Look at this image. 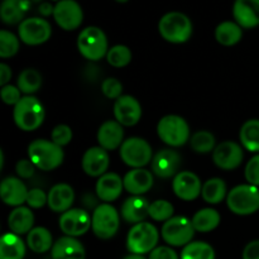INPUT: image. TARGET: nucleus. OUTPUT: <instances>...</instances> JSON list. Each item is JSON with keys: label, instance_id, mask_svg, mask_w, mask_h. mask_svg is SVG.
<instances>
[{"label": "nucleus", "instance_id": "obj_1", "mask_svg": "<svg viewBox=\"0 0 259 259\" xmlns=\"http://www.w3.org/2000/svg\"><path fill=\"white\" fill-rule=\"evenodd\" d=\"M45 106L32 95L23 96L13 110L15 125L23 132L37 131L45 121Z\"/></svg>", "mask_w": 259, "mask_h": 259}, {"label": "nucleus", "instance_id": "obj_2", "mask_svg": "<svg viewBox=\"0 0 259 259\" xmlns=\"http://www.w3.org/2000/svg\"><path fill=\"white\" fill-rule=\"evenodd\" d=\"M28 158L40 171H53L62 164V147L48 139H35L28 146Z\"/></svg>", "mask_w": 259, "mask_h": 259}, {"label": "nucleus", "instance_id": "obj_3", "mask_svg": "<svg viewBox=\"0 0 259 259\" xmlns=\"http://www.w3.org/2000/svg\"><path fill=\"white\" fill-rule=\"evenodd\" d=\"M192 23L186 14L169 12L159 19L158 32L164 40L175 45L187 42L192 35Z\"/></svg>", "mask_w": 259, "mask_h": 259}, {"label": "nucleus", "instance_id": "obj_4", "mask_svg": "<svg viewBox=\"0 0 259 259\" xmlns=\"http://www.w3.org/2000/svg\"><path fill=\"white\" fill-rule=\"evenodd\" d=\"M77 50L83 58L89 61H100L106 57L109 51L108 38L99 27H86L77 37Z\"/></svg>", "mask_w": 259, "mask_h": 259}, {"label": "nucleus", "instance_id": "obj_5", "mask_svg": "<svg viewBox=\"0 0 259 259\" xmlns=\"http://www.w3.org/2000/svg\"><path fill=\"white\" fill-rule=\"evenodd\" d=\"M227 205L235 215L247 217L259 210V187L253 185H238L228 192Z\"/></svg>", "mask_w": 259, "mask_h": 259}, {"label": "nucleus", "instance_id": "obj_6", "mask_svg": "<svg viewBox=\"0 0 259 259\" xmlns=\"http://www.w3.org/2000/svg\"><path fill=\"white\" fill-rule=\"evenodd\" d=\"M157 134L164 144L179 148L190 142V126L182 116L166 115L157 124Z\"/></svg>", "mask_w": 259, "mask_h": 259}, {"label": "nucleus", "instance_id": "obj_7", "mask_svg": "<svg viewBox=\"0 0 259 259\" xmlns=\"http://www.w3.org/2000/svg\"><path fill=\"white\" fill-rule=\"evenodd\" d=\"M159 233L151 223H139L133 225L126 235V249L132 254L144 255L157 248Z\"/></svg>", "mask_w": 259, "mask_h": 259}, {"label": "nucleus", "instance_id": "obj_8", "mask_svg": "<svg viewBox=\"0 0 259 259\" xmlns=\"http://www.w3.org/2000/svg\"><path fill=\"white\" fill-rule=\"evenodd\" d=\"M119 227L120 214L113 205L103 202L95 207L91 217V229L99 239H111L118 233Z\"/></svg>", "mask_w": 259, "mask_h": 259}, {"label": "nucleus", "instance_id": "obj_9", "mask_svg": "<svg viewBox=\"0 0 259 259\" xmlns=\"http://www.w3.org/2000/svg\"><path fill=\"white\" fill-rule=\"evenodd\" d=\"M120 158L131 168H143L153 159V149L143 138L132 137L125 139L119 148Z\"/></svg>", "mask_w": 259, "mask_h": 259}, {"label": "nucleus", "instance_id": "obj_10", "mask_svg": "<svg viewBox=\"0 0 259 259\" xmlns=\"http://www.w3.org/2000/svg\"><path fill=\"white\" fill-rule=\"evenodd\" d=\"M195 232L191 220L185 217H174L162 225V238L169 247H186L194 238Z\"/></svg>", "mask_w": 259, "mask_h": 259}, {"label": "nucleus", "instance_id": "obj_11", "mask_svg": "<svg viewBox=\"0 0 259 259\" xmlns=\"http://www.w3.org/2000/svg\"><path fill=\"white\" fill-rule=\"evenodd\" d=\"M52 35V27L43 18L33 17L23 20L18 27V37L27 46H39Z\"/></svg>", "mask_w": 259, "mask_h": 259}, {"label": "nucleus", "instance_id": "obj_12", "mask_svg": "<svg viewBox=\"0 0 259 259\" xmlns=\"http://www.w3.org/2000/svg\"><path fill=\"white\" fill-rule=\"evenodd\" d=\"M53 8L55 22L62 29L75 30L82 24V8L76 0H60Z\"/></svg>", "mask_w": 259, "mask_h": 259}, {"label": "nucleus", "instance_id": "obj_13", "mask_svg": "<svg viewBox=\"0 0 259 259\" xmlns=\"http://www.w3.org/2000/svg\"><path fill=\"white\" fill-rule=\"evenodd\" d=\"M244 158L243 147L237 142L224 141L215 147L212 152V161L215 166L224 171H233L242 164Z\"/></svg>", "mask_w": 259, "mask_h": 259}, {"label": "nucleus", "instance_id": "obj_14", "mask_svg": "<svg viewBox=\"0 0 259 259\" xmlns=\"http://www.w3.org/2000/svg\"><path fill=\"white\" fill-rule=\"evenodd\" d=\"M61 232L67 237L77 238L86 234L91 228V217L83 209H70L61 214L58 220Z\"/></svg>", "mask_w": 259, "mask_h": 259}, {"label": "nucleus", "instance_id": "obj_15", "mask_svg": "<svg viewBox=\"0 0 259 259\" xmlns=\"http://www.w3.org/2000/svg\"><path fill=\"white\" fill-rule=\"evenodd\" d=\"M172 190L179 199L192 201L201 195L202 184L194 172L180 171L172 181Z\"/></svg>", "mask_w": 259, "mask_h": 259}, {"label": "nucleus", "instance_id": "obj_16", "mask_svg": "<svg viewBox=\"0 0 259 259\" xmlns=\"http://www.w3.org/2000/svg\"><path fill=\"white\" fill-rule=\"evenodd\" d=\"M181 161V156L175 149H161L152 159V172L159 179H171L179 174Z\"/></svg>", "mask_w": 259, "mask_h": 259}, {"label": "nucleus", "instance_id": "obj_17", "mask_svg": "<svg viewBox=\"0 0 259 259\" xmlns=\"http://www.w3.org/2000/svg\"><path fill=\"white\" fill-rule=\"evenodd\" d=\"M114 116L123 126H134L142 118V105L134 96L121 95L114 103Z\"/></svg>", "mask_w": 259, "mask_h": 259}, {"label": "nucleus", "instance_id": "obj_18", "mask_svg": "<svg viewBox=\"0 0 259 259\" xmlns=\"http://www.w3.org/2000/svg\"><path fill=\"white\" fill-rule=\"evenodd\" d=\"M110 164V157L106 149L100 146L91 147L83 153L81 167L83 172L90 177H101L106 174Z\"/></svg>", "mask_w": 259, "mask_h": 259}, {"label": "nucleus", "instance_id": "obj_19", "mask_svg": "<svg viewBox=\"0 0 259 259\" xmlns=\"http://www.w3.org/2000/svg\"><path fill=\"white\" fill-rule=\"evenodd\" d=\"M124 190V181L115 172H106L101 177H99L96 182L95 191L101 201L110 204L120 197Z\"/></svg>", "mask_w": 259, "mask_h": 259}, {"label": "nucleus", "instance_id": "obj_20", "mask_svg": "<svg viewBox=\"0 0 259 259\" xmlns=\"http://www.w3.org/2000/svg\"><path fill=\"white\" fill-rule=\"evenodd\" d=\"M28 192L29 190L18 177H7L0 185V196L8 206H22L24 202H27Z\"/></svg>", "mask_w": 259, "mask_h": 259}, {"label": "nucleus", "instance_id": "obj_21", "mask_svg": "<svg viewBox=\"0 0 259 259\" xmlns=\"http://www.w3.org/2000/svg\"><path fill=\"white\" fill-rule=\"evenodd\" d=\"M124 190L133 196H142L153 187L154 179L151 171L146 168H132L123 179Z\"/></svg>", "mask_w": 259, "mask_h": 259}, {"label": "nucleus", "instance_id": "obj_22", "mask_svg": "<svg viewBox=\"0 0 259 259\" xmlns=\"http://www.w3.org/2000/svg\"><path fill=\"white\" fill-rule=\"evenodd\" d=\"M233 17L244 29L259 25V0H235L233 5Z\"/></svg>", "mask_w": 259, "mask_h": 259}, {"label": "nucleus", "instance_id": "obj_23", "mask_svg": "<svg viewBox=\"0 0 259 259\" xmlns=\"http://www.w3.org/2000/svg\"><path fill=\"white\" fill-rule=\"evenodd\" d=\"M98 143L106 151H115L120 148L124 142V129L116 120H106L98 131Z\"/></svg>", "mask_w": 259, "mask_h": 259}, {"label": "nucleus", "instance_id": "obj_24", "mask_svg": "<svg viewBox=\"0 0 259 259\" xmlns=\"http://www.w3.org/2000/svg\"><path fill=\"white\" fill-rule=\"evenodd\" d=\"M149 202L143 196H131L123 202L120 215L124 222L129 224L143 223L149 217Z\"/></svg>", "mask_w": 259, "mask_h": 259}, {"label": "nucleus", "instance_id": "obj_25", "mask_svg": "<svg viewBox=\"0 0 259 259\" xmlns=\"http://www.w3.org/2000/svg\"><path fill=\"white\" fill-rule=\"evenodd\" d=\"M75 201V191L67 184H57L48 192V207L52 211L63 212L68 211Z\"/></svg>", "mask_w": 259, "mask_h": 259}, {"label": "nucleus", "instance_id": "obj_26", "mask_svg": "<svg viewBox=\"0 0 259 259\" xmlns=\"http://www.w3.org/2000/svg\"><path fill=\"white\" fill-rule=\"evenodd\" d=\"M51 257L52 259H85L86 252L82 243L76 238L65 235L55 242L51 249Z\"/></svg>", "mask_w": 259, "mask_h": 259}, {"label": "nucleus", "instance_id": "obj_27", "mask_svg": "<svg viewBox=\"0 0 259 259\" xmlns=\"http://www.w3.org/2000/svg\"><path fill=\"white\" fill-rule=\"evenodd\" d=\"M30 8L29 0H3L0 7V17L3 23L14 25L24 20L25 14Z\"/></svg>", "mask_w": 259, "mask_h": 259}, {"label": "nucleus", "instance_id": "obj_28", "mask_svg": "<svg viewBox=\"0 0 259 259\" xmlns=\"http://www.w3.org/2000/svg\"><path fill=\"white\" fill-rule=\"evenodd\" d=\"M34 225V214L27 206H18L8 217V227L17 235L28 234Z\"/></svg>", "mask_w": 259, "mask_h": 259}, {"label": "nucleus", "instance_id": "obj_29", "mask_svg": "<svg viewBox=\"0 0 259 259\" xmlns=\"http://www.w3.org/2000/svg\"><path fill=\"white\" fill-rule=\"evenodd\" d=\"M25 255V244L19 235L7 233L0 239V259H23Z\"/></svg>", "mask_w": 259, "mask_h": 259}, {"label": "nucleus", "instance_id": "obj_30", "mask_svg": "<svg viewBox=\"0 0 259 259\" xmlns=\"http://www.w3.org/2000/svg\"><path fill=\"white\" fill-rule=\"evenodd\" d=\"M53 237L47 228L35 227L27 234V245L32 252L42 254L53 247Z\"/></svg>", "mask_w": 259, "mask_h": 259}, {"label": "nucleus", "instance_id": "obj_31", "mask_svg": "<svg viewBox=\"0 0 259 259\" xmlns=\"http://www.w3.org/2000/svg\"><path fill=\"white\" fill-rule=\"evenodd\" d=\"M243 37V28L237 22H227L220 23L215 29V38L218 42L225 47H232L240 42Z\"/></svg>", "mask_w": 259, "mask_h": 259}, {"label": "nucleus", "instance_id": "obj_32", "mask_svg": "<svg viewBox=\"0 0 259 259\" xmlns=\"http://www.w3.org/2000/svg\"><path fill=\"white\" fill-rule=\"evenodd\" d=\"M220 214L215 209L206 207L201 209L192 217L194 229L199 233H210L217 229L220 224Z\"/></svg>", "mask_w": 259, "mask_h": 259}, {"label": "nucleus", "instance_id": "obj_33", "mask_svg": "<svg viewBox=\"0 0 259 259\" xmlns=\"http://www.w3.org/2000/svg\"><path fill=\"white\" fill-rule=\"evenodd\" d=\"M240 144L244 149L259 153V119H249L242 125L239 132Z\"/></svg>", "mask_w": 259, "mask_h": 259}, {"label": "nucleus", "instance_id": "obj_34", "mask_svg": "<svg viewBox=\"0 0 259 259\" xmlns=\"http://www.w3.org/2000/svg\"><path fill=\"white\" fill-rule=\"evenodd\" d=\"M227 191V184L224 180L214 177V179H209L207 181H205V184L202 185L201 196L207 204L217 205L220 204L228 196Z\"/></svg>", "mask_w": 259, "mask_h": 259}, {"label": "nucleus", "instance_id": "obj_35", "mask_svg": "<svg viewBox=\"0 0 259 259\" xmlns=\"http://www.w3.org/2000/svg\"><path fill=\"white\" fill-rule=\"evenodd\" d=\"M17 86L22 94L32 95L42 86V75L34 68H25L18 76Z\"/></svg>", "mask_w": 259, "mask_h": 259}, {"label": "nucleus", "instance_id": "obj_36", "mask_svg": "<svg viewBox=\"0 0 259 259\" xmlns=\"http://www.w3.org/2000/svg\"><path fill=\"white\" fill-rule=\"evenodd\" d=\"M190 146H191L192 151L200 154L214 152L215 147H217L215 136L209 131H199L192 134V137L190 138Z\"/></svg>", "mask_w": 259, "mask_h": 259}, {"label": "nucleus", "instance_id": "obj_37", "mask_svg": "<svg viewBox=\"0 0 259 259\" xmlns=\"http://www.w3.org/2000/svg\"><path fill=\"white\" fill-rule=\"evenodd\" d=\"M181 259H215V250L205 242H191L182 249Z\"/></svg>", "mask_w": 259, "mask_h": 259}, {"label": "nucleus", "instance_id": "obj_38", "mask_svg": "<svg viewBox=\"0 0 259 259\" xmlns=\"http://www.w3.org/2000/svg\"><path fill=\"white\" fill-rule=\"evenodd\" d=\"M132 58H133L132 51L124 45L113 46L111 48H109L108 55H106V61H108L109 65L116 68L128 66L132 62Z\"/></svg>", "mask_w": 259, "mask_h": 259}, {"label": "nucleus", "instance_id": "obj_39", "mask_svg": "<svg viewBox=\"0 0 259 259\" xmlns=\"http://www.w3.org/2000/svg\"><path fill=\"white\" fill-rule=\"evenodd\" d=\"M19 51V37L9 30H0V57L10 58Z\"/></svg>", "mask_w": 259, "mask_h": 259}, {"label": "nucleus", "instance_id": "obj_40", "mask_svg": "<svg viewBox=\"0 0 259 259\" xmlns=\"http://www.w3.org/2000/svg\"><path fill=\"white\" fill-rule=\"evenodd\" d=\"M175 207L167 200H156L149 205V218L154 222L166 223L171 218H174Z\"/></svg>", "mask_w": 259, "mask_h": 259}, {"label": "nucleus", "instance_id": "obj_41", "mask_svg": "<svg viewBox=\"0 0 259 259\" xmlns=\"http://www.w3.org/2000/svg\"><path fill=\"white\" fill-rule=\"evenodd\" d=\"M101 93L110 100H118L123 94V83L115 77H108L101 83Z\"/></svg>", "mask_w": 259, "mask_h": 259}, {"label": "nucleus", "instance_id": "obj_42", "mask_svg": "<svg viewBox=\"0 0 259 259\" xmlns=\"http://www.w3.org/2000/svg\"><path fill=\"white\" fill-rule=\"evenodd\" d=\"M72 129L66 124H58L51 133V141L60 147H65L72 141Z\"/></svg>", "mask_w": 259, "mask_h": 259}, {"label": "nucleus", "instance_id": "obj_43", "mask_svg": "<svg viewBox=\"0 0 259 259\" xmlns=\"http://www.w3.org/2000/svg\"><path fill=\"white\" fill-rule=\"evenodd\" d=\"M244 176L248 184L259 187V153L248 161L244 169Z\"/></svg>", "mask_w": 259, "mask_h": 259}, {"label": "nucleus", "instance_id": "obj_44", "mask_svg": "<svg viewBox=\"0 0 259 259\" xmlns=\"http://www.w3.org/2000/svg\"><path fill=\"white\" fill-rule=\"evenodd\" d=\"M22 91L18 89L17 85H8L2 86V90H0V95H2V100L4 101V104L7 105H13L15 106L20 101L22 96H20Z\"/></svg>", "mask_w": 259, "mask_h": 259}, {"label": "nucleus", "instance_id": "obj_45", "mask_svg": "<svg viewBox=\"0 0 259 259\" xmlns=\"http://www.w3.org/2000/svg\"><path fill=\"white\" fill-rule=\"evenodd\" d=\"M48 202V194H46L43 190L40 189H32L29 190L27 196V202L28 207L30 209H40V207L45 206Z\"/></svg>", "mask_w": 259, "mask_h": 259}, {"label": "nucleus", "instance_id": "obj_46", "mask_svg": "<svg viewBox=\"0 0 259 259\" xmlns=\"http://www.w3.org/2000/svg\"><path fill=\"white\" fill-rule=\"evenodd\" d=\"M35 168L37 167L33 164V162L29 158L19 159L15 164V172H17L20 179H30V177H33Z\"/></svg>", "mask_w": 259, "mask_h": 259}, {"label": "nucleus", "instance_id": "obj_47", "mask_svg": "<svg viewBox=\"0 0 259 259\" xmlns=\"http://www.w3.org/2000/svg\"><path fill=\"white\" fill-rule=\"evenodd\" d=\"M148 259H179V255L171 247H157L149 253Z\"/></svg>", "mask_w": 259, "mask_h": 259}, {"label": "nucleus", "instance_id": "obj_48", "mask_svg": "<svg viewBox=\"0 0 259 259\" xmlns=\"http://www.w3.org/2000/svg\"><path fill=\"white\" fill-rule=\"evenodd\" d=\"M243 259H259V239L249 242L243 250Z\"/></svg>", "mask_w": 259, "mask_h": 259}, {"label": "nucleus", "instance_id": "obj_49", "mask_svg": "<svg viewBox=\"0 0 259 259\" xmlns=\"http://www.w3.org/2000/svg\"><path fill=\"white\" fill-rule=\"evenodd\" d=\"M12 78V70L7 63H0V85L5 86Z\"/></svg>", "mask_w": 259, "mask_h": 259}, {"label": "nucleus", "instance_id": "obj_50", "mask_svg": "<svg viewBox=\"0 0 259 259\" xmlns=\"http://www.w3.org/2000/svg\"><path fill=\"white\" fill-rule=\"evenodd\" d=\"M53 9H55V8L51 7V5L48 4V3H45V4H42L39 7L40 14L45 15V17H47V15H51V14L53 15Z\"/></svg>", "mask_w": 259, "mask_h": 259}, {"label": "nucleus", "instance_id": "obj_51", "mask_svg": "<svg viewBox=\"0 0 259 259\" xmlns=\"http://www.w3.org/2000/svg\"><path fill=\"white\" fill-rule=\"evenodd\" d=\"M123 259H147L146 257H144V255H141V254H129V255H126V257H124Z\"/></svg>", "mask_w": 259, "mask_h": 259}, {"label": "nucleus", "instance_id": "obj_52", "mask_svg": "<svg viewBox=\"0 0 259 259\" xmlns=\"http://www.w3.org/2000/svg\"><path fill=\"white\" fill-rule=\"evenodd\" d=\"M4 152L0 151V169H3V166H4Z\"/></svg>", "mask_w": 259, "mask_h": 259}, {"label": "nucleus", "instance_id": "obj_53", "mask_svg": "<svg viewBox=\"0 0 259 259\" xmlns=\"http://www.w3.org/2000/svg\"><path fill=\"white\" fill-rule=\"evenodd\" d=\"M115 2H118V3H126V2H129V0H115Z\"/></svg>", "mask_w": 259, "mask_h": 259}, {"label": "nucleus", "instance_id": "obj_54", "mask_svg": "<svg viewBox=\"0 0 259 259\" xmlns=\"http://www.w3.org/2000/svg\"><path fill=\"white\" fill-rule=\"evenodd\" d=\"M53 2H60V0H53Z\"/></svg>", "mask_w": 259, "mask_h": 259}]
</instances>
